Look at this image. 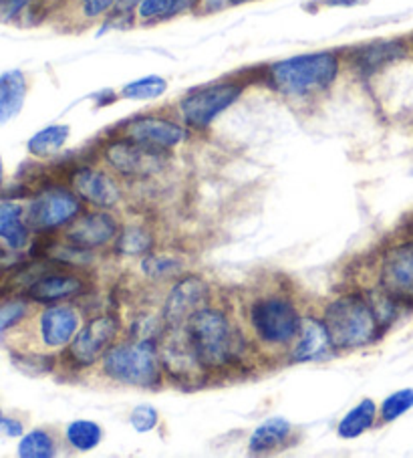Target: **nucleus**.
I'll list each match as a JSON object with an SVG mask.
<instances>
[{"instance_id":"6","label":"nucleus","mask_w":413,"mask_h":458,"mask_svg":"<svg viewBox=\"0 0 413 458\" xmlns=\"http://www.w3.org/2000/svg\"><path fill=\"white\" fill-rule=\"evenodd\" d=\"M246 79H220V81L194 87L180 98L176 112L192 131H206L218 117L242 98Z\"/></svg>"},{"instance_id":"22","label":"nucleus","mask_w":413,"mask_h":458,"mask_svg":"<svg viewBox=\"0 0 413 458\" xmlns=\"http://www.w3.org/2000/svg\"><path fill=\"white\" fill-rule=\"evenodd\" d=\"M200 0H141L135 11V22L138 25H160L181 17L188 13H198Z\"/></svg>"},{"instance_id":"18","label":"nucleus","mask_w":413,"mask_h":458,"mask_svg":"<svg viewBox=\"0 0 413 458\" xmlns=\"http://www.w3.org/2000/svg\"><path fill=\"white\" fill-rule=\"evenodd\" d=\"M61 267L63 263H57L51 271L41 275L35 283H30L25 291L29 301L38 305H53L71 301V299L89 291V283L85 281L83 275L63 271Z\"/></svg>"},{"instance_id":"33","label":"nucleus","mask_w":413,"mask_h":458,"mask_svg":"<svg viewBox=\"0 0 413 458\" xmlns=\"http://www.w3.org/2000/svg\"><path fill=\"white\" fill-rule=\"evenodd\" d=\"M13 361L29 374H46L55 368V358L41 352H13Z\"/></svg>"},{"instance_id":"35","label":"nucleus","mask_w":413,"mask_h":458,"mask_svg":"<svg viewBox=\"0 0 413 458\" xmlns=\"http://www.w3.org/2000/svg\"><path fill=\"white\" fill-rule=\"evenodd\" d=\"M130 424L131 428L139 434L152 432L154 428H157V424H160V412L149 404H139L130 412Z\"/></svg>"},{"instance_id":"39","label":"nucleus","mask_w":413,"mask_h":458,"mask_svg":"<svg viewBox=\"0 0 413 458\" xmlns=\"http://www.w3.org/2000/svg\"><path fill=\"white\" fill-rule=\"evenodd\" d=\"M246 3H254V0H228L230 6H238V4H246Z\"/></svg>"},{"instance_id":"30","label":"nucleus","mask_w":413,"mask_h":458,"mask_svg":"<svg viewBox=\"0 0 413 458\" xmlns=\"http://www.w3.org/2000/svg\"><path fill=\"white\" fill-rule=\"evenodd\" d=\"M168 91V81L160 75H146L130 81L122 87L119 98L130 99V101H152L160 99Z\"/></svg>"},{"instance_id":"17","label":"nucleus","mask_w":413,"mask_h":458,"mask_svg":"<svg viewBox=\"0 0 413 458\" xmlns=\"http://www.w3.org/2000/svg\"><path fill=\"white\" fill-rule=\"evenodd\" d=\"M81 326V311L67 301L45 305L35 323L37 337L45 350H65Z\"/></svg>"},{"instance_id":"41","label":"nucleus","mask_w":413,"mask_h":458,"mask_svg":"<svg viewBox=\"0 0 413 458\" xmlns=\"http://www.w3.org/2000/svg\"><path fill=\"white\" fill-rule=\"evenodd\" d=\"M408 38H409V45H411V53H413V33H411V35H408Z\"/></svg>"},{"instance_id":"21","label":"nucleus","mask_w":413,"mask_h":458,"mask_svg":"<svg viewBox=\"0 0 413 458\" xmlns=\"http://www.w3.org/2000/svg\"><path fill=\"white\" fill-rule=\"evenodd\" d=\"M29 81L21 69L4 71L0 75V125L13 122L27 101Z\"/></svg>"},{"instance_id":"40","label":"nucleus","mask_w":413,"mask_h":458,"mask_svg":"<svg viewBox=\"0 0 413 458\" xmlns=\"http://www.w3.org/2000/svg\"><path fill=\"white\" fill-rule=\"evenodd\" d=\"M3 180H4V168H3V157H0V186H3Z\"/></svg>"},{"instance_id":"15","label":"nucleus","mask_w":413,"mask_h":458,"mask_svg":"<svg viewBox=\"0 0 413 458\" xmlns=\"http://www.w3.org/2000/svg\"><path fill=\"white\" fill-rule=\"evenodd\" d=\"M119 233H122V225L114 212L107 208H93L83 210L73 223H69L61 239L77 249L97 250L114 244Z\"/></svg>"},{"instance_id":"26","label":"nucleus","mask_w":413,"mask_h":458,"mask_svg":"<svg viewBox=\"0 0 413 458\" xmlns=\"http://www.w3.org/2000/svg\"><path fill=\"white\" fill-rule=\"evenodd\" d=\"M69 136H71V128L65 123L46 125V128L37 131L35 136L29 140L27 149L29 154L35 157H51L67 144Z\"/></svg>"},{"instance_id":"3","label":"nucleus","mask_w":413,"mask_h":458,"mask_svg":"<svg viewBox=\"0 0 413 458\" xmlns=\"http://www.w3.org/2000/svg\"><path fill=\"white\" fill-rule=\"evenodd\" d=\"M244 329L258 352H289L303 326V313L287 291H265L246 303Z\"/></svg>"},{"instance_id":"25","label":"nucleus","mask_w":413,"mask_h":458,"mask_svg":"<svg viewBox=\"0 0 413 458\" xmlns=\"http://www.w3.org/2000/svg\"><path fill=\"white\" fill-rule=\"evenodd\" d=\"M156 247V236L144 225H131L122 228L114 242V250L119 257H146Z\"/></svg>"},{"instance_id":"1","label":"nucleus","mask_w":413,"mask_h":458,"mask_svg":"<svg viewBox=\"0 0 413 458\" xmlns=\"http://www.w3.org/2000/svg\"><path fill=\"white\" fill-rule=\"evenodd\" d=\"M186 337L208 374H226L240 369L254 347L240 319L224 305L210 303L196 311L184 326Z\"/></svg>"},{"instance_id":"28","label":"nucleus","mask_w":413,"mask_h":458,"mask_svg":"<svg viewBox=\"0 0 413 458\" xmlns=\"http://www.w3.org/2000/svg\"><path fill=\"white\" fill-rule=\"evenodd\" d=\"M67 445L75 453H91L103 440V428L93 420H75L65 428Z\"/></svg>"},{"instance_id":"23","label":"nucleus","mask_w":413,"mask_h":458,"mask_svg":"<svg viewBox=\"0 0 413 458\" xmlns=\"http://www.w3.org/2000/svg\"><path fill=\"white\" fill-rule=\"evenodd\" d=\"M29 223L25 207L19 202H0V239L11 250H22L29 244Z\"/></svg>"},{"instance_id":"20","label":"nucleus","mask_w":413,"mask_h":458,"mask_svg":"<svg viewBox=\"0 0 413 458\" xmlns=\"http://www.w3.org/2000/svg\"><path fill=\"white\" fill-rule=\"evenodd\" d=\"M292 424L284 420L282 416H273L258 424L249 438L250 454H273L276 450H282L291 442Z\"/></svg>"},{"instance_id":"29","label":"nucleus","mask_w":413,"mask_h":458,"mask_svg":"<svg viewBox=\"0 0 413 458\" xmlns=\"http://www.w3.org/2000/svg\"><path fill=\"white\" fill-rule=\"evenodd\" d=\"M139 268L148 279L164 281V279H172V277H176V275H180L181 268H184V263H181V260L173 255H165V252L152 250V252H148L146 257H141Z\"/></svg>"},{"instance_id":"36","label":"nucleus","mask_w":413,"mask_h":458,"mask_svg":"<svg viewBox=\"0 0 413 458\" xmlns=\"http://www.w3.org/2000/svg\"><path fill=\"white\" fill-rule=\"evenodd\" d=\"M35 0H3L0 3V13L6 21H14L27 14L30 9H33Z\"/></svg>"},{"instance_id":"16","label":"nucleus","mask_w":413,"mask_h":458,"mask_svg":"<svg viewBox=\"0 0 413 458\" xmlns=\"http://www.w3.org/2000/svg\"><path fill=\"white\" fill-rule=\"evenodd\" d=\"M71 188L85 204L93 208H115L123 199L117 176L109 168L79 165L71 172Z\"/></svg>"},{"instance_id":"38","label":"nucleus","mask_w":413,"mask_h":458,"mask_svg":"<svg viewBox=\"0 0 413 458\" xmlns=\"http://www.w3.org/2000/svg\"><path fill=\"white\" fill-rule=\"evenodd\" d=\"M400 233H401L400 239L413 241V215H411L408 220H405V223H401V226H400Z\"/></svg>"},{"instance_id":"2","label":"nucleus","mask_w":413,"mask_h":458,"mask_svg":"<svg viewBox=\"0 0 413 458\" xmlns=\"http://www.w3.org/2000/svg\"><path fill=\"white\" fill-rule=\"evenodd\" d=\"M341 51H315L270 63L260 69V81L289 101L308 104L335 87L343 71Z\"/></svg>"},{"instance_id":"13","label":"nucleus","mask_w":413,"mask_h":458,"mask_svg":"<svg viewBox=\"0 0 413 458\" xmlns=\"http://www.w3.org/2000/svg\"><path fill=\"white\" fill-rule=\"evenodd\" d=\"M157 352H160L164 376H168L170 380L188 386L204 384L210 380V374L206 372V368L198 360L192 345L188 342L184 327L165 329L160 345H157Z\"/></svg>"},{"instance_id":"37","label":"nucleus","mask_w":413,"mask_h":458,"mask_svg":"<svg viewBox=\"0 0 413 458\" xmlns=\"http://www.w3.org/2000/svg\"><path fill=\"white\" fill-rule=\"evenodd\" d=\"M0 428L4 430V434H9V437H22V422L21 420H14V418H3V422H0Z\"/></svg>"},{"instance_id":"42","label":"nucleus","mask_w":413,"mask_h":458,"mask_svg":"<svg viewBox=\"0 0 413 458\" xmlns=\"http://www.w3.org/2000/svg\"><path fill=\"white\" fill-rule=\"evenodd\" d=\"M3 418H4V416H3V408H0V422H3Z\"/></svg>"},{"instance_id":"5","label":"nucleus","mask_w":413,"mask_h":458,"mask_svg":"<svg viewBox=\"0 0 413 458\" xmlns=\"http://www.w3.org/2000/svg\"><path fill=\"white\" fill-rule=\"evenodd\" d=\"M154 339L119 337L99 361V372L107 380L133 388L154 390L164 382V369Z\"/></svg>"},{"instance_id":"34","label":"nucleus","mask_w":413,"mask_h":458,"mask_svg":"<svg viewBox=\"0 0 413 458\" xmlns=\"http://www.w3.org/2000/svg\"><path fill=\"white\" fill-rule=\"evenodd\" d=\"M29 315V303L21 301V299H3L0 301V335H4L6 331L21 326L22 319Z\"/></svg>"},{"instance_id":"12","label":"nucleus","mask_w":413,"mask_h":458,"mask_svg":"<svg viewBox=\"0 0 413 458\" xmlns=\"http://www.w3.org/2000/svg\"><path fill=\"white\" fill-rule=\"evenodd\" d=\"M114 133L138 141V144L172 152L188 141L192 130L176 115L141 114L123 122Z\"/></svg>"},{"instance_id":"27","label":"nucleus","mask_w":413,"mask_h":458,"mask_svg":"<svg viewBox=\"0 0 413 458\" xmlns=\"http://www.w3.org/2000/svg\"><path fill=\"white\" fill-rule=\"evenodd\" d=\"M119 0H63L61 6L83 25H93V22L107 21L109 14L115 11Z\"/></svg>"},{"instance_id":"19","label":"nucleus","mask_w":413,"mask_h":458,"mask_svg":"<svg viewBox=\"0 0 413 458\" xmlns=\"http://www.w3.org/2000/svg\"><path fill=\"white\" fill-rule=\"evenodd\" d=\"M337 353L333 345L329 331L324 327L321 318L307 315L303 318L295 344L289 347L287 360L291 363H313V361H327Z\"/></svg>"},{"instance_id":"7","label":"nucleus","mask_w":413,"mask_h":458,"mask_svg":"<svg viewBox=\"0 0 413 458\" xmlns=\"http://www.w3.org/2000/svg\"><path fill=\"white\" fill-rule=\"evenodd\" d=\"M99 157L115 176L127 180L154 178L168 168L170 152L156 149L114 133L99 148Z\"/></svg>"},{"instance_id":"10","label":"nucleus","mask_w":413,"mask_h":458,"mask_svg":"<svg viewBox=\"0 0 413 458\" xmlns=\"http://www.w3.org/2000/svg\"><path fill=\"white\" fill-rule=\"evenodd\" d=\"M83 212V200L65 186H45L25 210L27 223L37 233H53L65 228Z\"/></svg>"},{"instance_id":"43","label":"nucleus","mask_w":413,"mask_h":458,"mask_svg":"<svg viewBox=\"0 0 413 458\" xmlns=\"http://www.w3.org/2000/svg\"><path fill=\"white\" fill-rule=\"evenodd\" d=\"M0 3H3V0H0Z\"/></svg>"},{"instance_id":"14","label":"nucleus","mask_w":413,"mask_h":458,"mask_svg":"<svg viewBox=\"0 0 413 458\" xmlns=\"http://www.w3.org/2000/svg\"><path fill=\"white\" fill-rule=\"evenodd\" d=\"M212 303V287L200 275H181L180 279L170 287L168 295L164 297L162 303V319L165 329L184 327L186 321L192 318L196 311Z\"/></svg>"},{"instance_id":"32","label":"nucleus","mask_w":413,"mask_h":458,"mask_svg":"<svg viewBox=\"0 0 413 458\" xmlns=\"http://www.w3.org/2000/svg\"><path fill=\"white\" fill-rule=\"evenodd\" d=\"M409 410H413V388H403L397 390L393 394L381 402L379 406V420L384 424L400 420L403 414H408Z\"/></svg>"},{"instance_id":"11","label":"nucleus","mask_w":413,"mask_h":458,"mask_svg":"<svg viewBox=\"0 0 413 458\" xmlns=\"http://www.w3.org/2000/svg\"><path fill=\"white\" fill-rule=\"evenodd\" d=\"M341 57H343V65L349 71L369 81V79L384 73L385 69L397 65V63L408 61L413 57V53L408 37H395L349 47V49L341 51Z\"/></svg>"},{"instance_id":"4","label":"nucleus","mask_w":413,"mask_h":458,"mask_svg":"<svg viewBox=\"0 0 413 458\" xmlns=\"http://www.w3.org/2000/svg\"><path fill=\"white\" fill-rule=\"evenodd\" d=\"M321 319L337 352L361 350L375 344L387 331L371 295L361 291H347L331 299Z\"/></svg>"},{"instance_id":"31","label":"nucleus","mask_w":413,"mask_h":458,"mask_svg":"<svg viewBox=\"0 0 413 458\" xmlns=\"http://www.w3.org/2000/svg\"><path fill=\"white\" fill-rule=\"evenodd\" d=\"M55 454H57V440L43 428L27 432L19 445V456L22 458H51Z\"/></svg>"},{"instance_id":"24","label":"nucleus","mask_w":413,"mask_h":458,"mask_svg":"<svg viewBox=\"0 0 413 458\" xmlns=\"http://www.w3.org/2000/svg\"><path fill=\"white\" fill-rule=\"evenodd\" d=\"M377 418H379V408L375 402L371 398H363L359 404L353 406L343 418H341V422L337 424V434L345 440L359 438L375 426Z\"/></svg>"},{"instance_id":"8","label":"nucleus","mask_w":413,"mask_h":458,"mask_svg":"<svg viewBox=\"0 0 413 458\" xmlns=\"http://www.w3.org/2000/svg\"><path fill=\"white\" fill-rule=\"evenodd\" d=\"M375 289L400 310H413V241L395 239L379 252Z\"/></svg>"},{"instance_id":"9","label":"nucleus","mask_w":413,"mask_h":458,"mask_svg":"<svg viewBox=\"0 0 413 458\" xmlns=\"http://www.w3.org/2000/svg\"><path fill=\"white\" fill-rule=\"evenodd\" d=\"M122 319L117 313L107 311L93 315L71 339L67 352L63 355V363L77 372L97 366L105 352L122 335Z\"/></svg>"}]
</instances>
